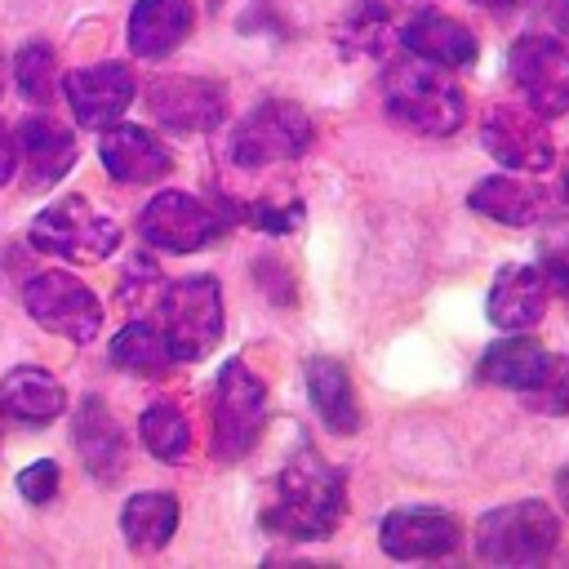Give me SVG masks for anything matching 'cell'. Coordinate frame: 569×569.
<instances>
[{
  "instance_id": "obj_1",
  "label": "cell",
  "mask_w": 569,
  "mask_h": 569,
  "mask_svg": "<svg viewBox=\"0 0 569 569\" xmlns=\"http://www.w3.org/2000/svg\"><path fill=\"white\" fill-rule=\"evenodd\" d=\"M342 507H347L342 471L316 453H298L293 462H284V471L276 480V498L262 511V529H271L280 538L316 542L338 529Z\"/></svg>"
},
{
  "instance_id": "obj_2",
  "label": "cell",
  "mask_w": 569,
  "mask_h": 569,
  "mask_svg": "<svg viewBox=\"0 0 569 569\" xmlns=\"http://www.w3.org/2000/svg\"><path fill=\"white\" fill-rule=\"evenodd\" d=\"M382 102L396 124H405L422 138H449V133H458V124L467 116V98H462L458 80L422 58H405V62L387 67Z\"/></svg>"
},
{
  "instance_id": "obj_3",
  "label": "cell",
  "mask_w": 569,
  "mask_h": 569,
  "mask_svg": "<svg viewBox=\"0 0 569 569\" xmlns=\"http://www.w3.org/2000/svg\"><path fill=\"white\" fill-rule=\"evenodd\" d=\"M209 413H213V458L218 462L244 458L258 445L262 422H267V387H262V378L244 360H227L218 369Z\"/></svg>"
},
{
  "instance_id": "obj_4",
  "label": "cell",
  "mask_w": 569,
  "mask_h": 569,
  "mask_svg": "<svg viewBox=\"0 0 569 569\" xmlns=\"http://www.w3.org/2000/svg\"><path fill=\"white\" fill-rule=\"evenodd\" d=\"M560 538V520L547 502H507L476 525V556L489 565H533Z\"/></svg>"
},
{
  "instance_id": "obj_5",
  "label": "cell",
  "mask_w": 569,
  "mask_h": 569,
  "mask_svg": "<svg viewBox=\"0 0 569 569\" xmlns=\"http://www.w3.org/2000/svg\"><path fill=\"white\" fill-rule=\"evenodd\" d=\"M164 338L173 360H204L222 338V289L213 276H187L160 298Z\"/></svg>"
},
{
  "instance_id": "obj_6",
  "label": "cell",
  "mask_w": 569,
  "mask_h": 569,
  "mask_svg": "<svg viewBox=\"0 0 569 569\" xmlns=\"http://www.w3.org/2000/svg\"><path fill=\"white\" fill-rule=\"evenodd\" d=\"M311 116L298 102L271 98L258 102L231 133V160L240 169H267L280 160H298L311 147Z\"/></svg>"
},
{
  "instance_id": "obj_7",
  "label": "cell",
  "mask_w": 569,
  "mask_h": 569,
  "mask_svg": "<svg viewBox=\"0 0 569 569\" xmlns=\"http://www.w3.org/2000/svg\"><path fill=\"white\" fill-rule=\"evenodd\" d=\"M31 244L71 262H98L120 244V227L98 213L84 196H62L31 222Z\"/></svg>"
},
{
  "instance_id": "obj_8",
  "label": "cell",
  "mask_w": 569,
  "mask_h": 569,
  "mask_svg": "<svg viewBox=\"0 0 569 569\" xmlns=\"http://www.w3.org/2000/svg\"><path fill=\"white\" fill-rule=\"evenodd\" d=\"M22 302L31 311V320H40L44 329L71 338V342H89L102 329V302L89 293V284H80L67 271H40L22 284Z\"/></svg>"
},
{
  "instance_id": "obj_9",
  "label": "cell",
  "mask_w": 569,
  "mask_h": 569,
  "mask_svg": "<svg viewBox=\"0 0 569 569\" xmlns=\"http://www.w3.org/2000/svg\"><path fill=\"white\" fill-rule=\"evenodd\" d=\"M511 80L529 111L565 116L569 111V49L556 36H520L507 53Z\"/></svg>"
},
{
  "instance_id": "obj_10",
  "label": "cell",
  "mask_w": 569,
  "mask_h": 569,
  "mask_svg": "<svg viewBox=\"0 0 569 569\" xmlns=\"http://www.w3.org/2000/svg\"><path fill=\"white\" fill-rule=\"evenodd\" d=\"M480 142L498 164H507L516 173H542L556 160V147H551L542 116L529 107H516V102H493L485 111Z\"/></svg>"
},
{
  "instance_id": "obj_11",
  "label": "cell",
  "mask_w": 569,
  "mask_h": 569,
  "mask_svg": "<svg viewBox=\"0 0 569 569\" xmlns=\"http://www.w3.org/2000/svg\"><path fill=\"white\" fill-rule=\"evenodd\" d=\"M142 240L169 253H196L218 236V213L209 204H200L187 191H160L151 196V204L142 209Z\"/></svg>"
},
{
  "instance_id": "obj_12",
  "label": "cell",
  "mask_w": 569,
  "mask_h": 569,
  "mask_svg": "<svg viewBox=\"0 0 569 569\" xmlns=\"http://www.w3.org/2000/svg\"><path fill=\"white\" fill-rule=\"evenodd\" d=\"M378 542L391 560H436L462 547V525L436 507H396L382 516Z\"/></svg>"
},
{
  "instance_id": "obj_13",
  "label": "cell",
  "mask_w": 569,
  "mask_h": 569,
  "mask_svg": "<svg viewBox=\"0 0 569 569\" xmlns=\"http://www.w3.org/2000/svg\"><path fill=\"white\" fill-rule=\"evenodd\" d=\"M151 102V116L178 133H204L222 120L227 111V93L222 84L213 80H200V76H164L151 84L147 93Z\"/></svg>"
},
{
  "instance_id": "obj_14",
  "label": "cell",
  "mask_w": 569,
  "mask_h": 569,
  "mask_svg": "<svg viewBox=\"0 0 569 569\" xmlns=\"http://www.w3.org/2000/svg\"><path fill=\"white\" fill-rule=\"evenodd\" d=\"M138 84H133V71L120 67V62H98V67H80L67 76V102L76 111V120L84 129H107L116 124L129 102H133Z\"/></svg>"
},
{
  "instance_id": "obj_15",
  "label": "cell",
  "mask_w": 569,
  "mask_h": 569,
  "mask_svg": "<svg viewBox=\"0 0 569 569\" xmlns=\"http://www.w3.org/2000/svg\"><path fill=\"white\" fill-rule=\"evenodd\" d=\"M400 40H405V49H409L413 58L436 62V67H445V71L471 67V62L480 58V44H476L471 27H462L458 18H449V13H440V9H418V13L405 22Z\"/></svg>"
},
{
  "instance_id": "obj_16",
  "label": "cell",
  "mask_w": 569,
  "mask_h": 569,
  "mask_svg": "<svg viewBox=\"0 0 569 569\" xmlns=\"http://www.w3.org/2000/svg\"><path fill=\"white\" fill-rule=\"evenodd\" d=\"M547 276L542 267L533 262H511L493 276V289H489V320L507 333H520V329H533L547 311Z\"/></svg>"
},
{
  "instance_id": "obj_17",
  "label": "cell",
  "mask_w": 569,
  "mask_h": 569,
  "mask_svg": "<svg viewBox=\"0 0 569 569\" xmlns=\"http://www.w3.org/2000/svg\"><path fill=\"white\" fill-rule=\"evenodd\" d=\"M98 156H102L107 173L120 178V182H156L173 169L169 147L156 133L138 129V124H107V133L98 142Z\"/></svg>"
},
{
  "instance_id": "obj_18",
  "label": "cell",
  "mask_w": 569,
  "mask_h": 569,
  "mask_svg": "<svg viewBox=\"0 0 569 569\" xmlns=\"http://www.w3.org/2000/svg\"><path fill=\"white\" fill-rule=\"evenodd\" d=\"M71 160H76V142L58 120H44V116L22 120L13 142V164H22L27 187H49L71 169Z\"/></svg>"
},
{
  "instance_id": "obj_19",
  "label": "cell",
  "mask_w": 569,
  "mask_h": 569,
  "mask_svg": "<svg viewBox=\"0 0 569 569\" xmlns=\"http://www.w3.org/2000/svg\"><path fill=\"white\" fill-rule=\"evenodd\" d=\"M191 22V0H138L129 13V49L138 58H164L187 40Z\"/></svg>"
},
{
  "instance_id": "obj_20",
  "label": "cell",
  "mask_w": 569,
  "mask_h": 569,
  "mask_svg": "<svg viewBox=\"0 0 569 569\" xmlns=\"http://www.w3.org/2000/svg\"><path fill=\"white\" fill-rule=\"evenodd\" d=\"M307 391H311V405L329 431H338V436L360 431V400H356V387H351V373L342 360L311 356L307 360Z\"/></svg>"
},
{
  "instance_id": "obj_21",
  "label": "cell",
  "mask_w": 569,
  "mask_h": 569,
  "mask_svg": "<svg viewBox=\"0 0 569 569\" xmlns=\"http://www.w3.org/2000/svg\"><path fill=\"white\" fill-rule=\"evenodd\" d=\"M76 449L98 480H116L124 471V431L116 427L111 409L98 396H84L76 413Z\"/></svg>"
},
{
  "instance_id": "obj_22",
  "label": "cell",
  "mask_w": 569,
  "mask_h": 569,
  "mask_svg": "<svg viewBox=\"0 0 569 569\" xmlns=\"http://www.w3.org/2000/svg\"><path fill=\"white\" fill-rule=\"evenodd\" d=\"M0 400H4V409H9L18 422H31V427L53 422V418L67 409V391H62V382H58L53 373L36 369V365H18V369H9L4 382H0Z\"/></svg>"
},
{
  "instance_id": "obj_23",
  "label": "cell",
  "mask_w": 569,
  "mask_h": 569,
  "mask_svg": "<svg viewBox=\"0 0 569 569\" xmlns=\"http://www.w3.org/2000/svg\"><path fill=\"white\" fill-rule=\"evenodd\" d=\"M467 204L489 218V222H502V227H529L542 218V191L538 182H525V178H480L467 196Z\"/></svg>"
},
{
  "instance_id": "obj_24",
  "label": "cell",
  "mask_w": 569,
  "mask_h": 569,
  "mask_svg": "<svg viewBox=\"0 0 569 569\" xmlns=\"http://www.w3.org/2000/svg\"><path fill=\"white\" fill-rule=\"evenodd\" d=\"M547 365H551V351H547L542 342L516 333V338L493 342V347L480 356V378H489V382H498V387H511V391L529 396V391L542 382Z\"/></svg>"
},
{
  "instance_id": "obj_25",
  "label": "cell",
  "mask_w": 569,
  "mask_h": 569,
  "mask_svg": "<svg viewBox=\"0 0 569 569\" xmlns=\"http://www.w3.org/2000/svg\"><path fill=\"white\" fill-rule=\"evenodd\" d=\"M124 542L133 551H160L178 529V498L173 493H133L120 511Z\"/></svg>"
},
{
  "instance_id": "obj_26",
  "label": "cell",
  "mask_w": 569,
  "mask_h": 569,
  "mask_svg": "<svg viewBox=\"0 0 569 569\" xmlns=\"http://www.w3.org/2000/svg\"><path fill=\"white\" fill-rule=\"evenodd\" d=\"M111 365L116 369H129V373H142V378H156L173 365V351H169V338L164 329L147 325V320H129L116 338H111Z\"/></svg>"
},
{
  "instance_id": "obj_27",
  "label": "cell",
  "mask_w": 569,
  "mask_h": 569,
  "mask_svg": "<svg viewBox=\"0 0 569 569\" xmlns=\"http://www.w3.org/2000/svg\"><path fill=\"white\" fill-rule=\"evenodd\" d=\"M138 431H142L147 453L160 458V462H178V458H187V449H191V427H187L182 409L169 405V400L151 405V409L142 413V422H138Z\"/></svg>"
},
{
  "instance_id": "obj_28",
  "label": "cell",
  "mask_w": 569,
  "mask_h": 569,
  "mask_svg": "<svg viewBox=\"0 0 569 569\" xmlns=\"http://www.w3.org/2000/svg\"><path fill=\"white\" fill-rule=\"evenodd\" d=\"M13 76H18V89L31 98V102H44L53 93V76H58V58L44 40H31L18 49V62H13Z\"/></svg>"
},
{
  "instance_id": "obj_29",
  "label": "cell",
  "mask_w": 569,
  "mask_h": 569,
  "mask_svg": "<svg viewBox=\"0 0 569 569\" xmlns=\"http://www.w3.org/2000/svg\"><path fill=\"white\" fill-rule=\"evenodd\" d=\"M525 405L538 409V413H565L569 409V356L551 351V365H547L542 382L525 396Z\"/></svg>"
},
{
  "instance_id": "obj_30",
  "label": "cell",
  "mask_w": 569,
  "mask_h": 569,
  "mask_svg": "<svg viewBox=\"0 0 569 569\" xmlns=\"http://www.w3.org/2000/svg\"><path fill=\"white\" fill-rule=\"evenodd\" d=\"M18 489H22V498L27 502H49L53 493H58V467L49 462V458H40V462H31L27 471H18Z\"/></svg>"
},
{
  "instance_id": "obj_31",
  "label": "cell",
  "mask_w": 569,
  "mask_h": 569,
  "mask_svg": "<svg viewBox=\"0 0 569 569\" xmlns=\"http://www.w3.org/2000/svg\"><path fill=\"white\" fill-rule=\"evenodd\" d=\"M298 204H289V209H280V204H253L249 209V222L253 227H262V231H289L293 222H298Z\"/></svg>"
},
{
  "instance_id": "obj_32",
  "label": "cell",
  "mask_w": 569,
  "mask_h": 569,
  "mask_svg": "<svg viewBox=\"0 0 569 569\" xmlns=\"http://www.w3.org/2000/svg\"><path fill=\"white\" fill-rule=\"evenodd\" d=\"M542 276H547V289H556L569 302V262L565 258H547L542 262Z\"/></svg>"
},
{
  "instance_id": "obj_33",
  "label": "cell",
  "mask_w": 569,
  "mask_h": 569,
  "mask_svg": "<svg viewBox=\"0 0 569 569\" xmlns=\"http://www.w3.org/2000/svg\"><path fill=\"white\" fill-rule=\"evenodd\" d=\"M13 178V133L4 129V120H0V187Z\"/></svg>"
},
{
  "instance_id": "obj_34",
  "label": "cell",
  "mask_w": 569,
  "mask_h": 569,
  "mask_svg": "<svg viewBox=\"0 0 569 569\" xmlns=\"http://www.w3.org/2000/svg\"><path fill=\"white\" fill-rule=\"evenodd\" d=\"M556 27L569 36V0H556Z\"/></svg>"
},
{
  "instance_id": "obj_35",
  "label": "cell",
  "mask_w": 569,
  "mask_h": 569,
  "mask_svg": "<svg viewBox=\"0 0 569 569\" xmlns=\"http://www.w3.org/2000/svg\"><path fill=\"white\" fill-rule=\"evenodd\" d=\"M560 498H565V507H569V467L560 471Z\"/></svg>"
},
{
  "instance_id": "obj_36",
  "label": "cell",
  "mask_w": 569,
  "mask_h": 569,
  "mask_svg": "<svg viewBox=\"0 0 569 569\" xmlns=\"http://www.w3.org/2000/svg\"><path fill=\"white\" fill-rule=\"evenodd\" d=\"M476 4H493V9H507V4H516V0H476Z\"/></svg>"
},
{
  "instance_id": "obj_37",
  "label": "cell",
  "mask_w": 569,
  "mask_h": 569,
  "mask_svg": "<svg viewBox=\"0 0 569 569\" xmlns=\"http://www.w3.org/2000/svg\"><path fill=\"white\" fill-rule=\"evenodd\" d=\"M565 200H569V164H565Z\"/></svg>"
}]
</instances>
